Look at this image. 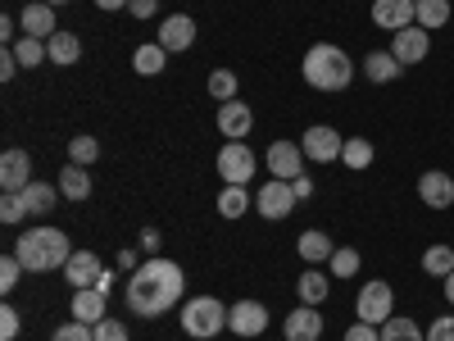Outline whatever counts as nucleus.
Instances as JSON below:
<instances>
[{"mask_svg":"<svg viewBox=\"0 0 454 341\" xmlns=\"http://www.w3.org/2000/svg\"><path fill=\"white\" fill-rule=\"evenodd\" d=\"M164 64H168V51H164L160 42H150V46H137V51H132V68L141 73V78H155Z\"/></svg>","mask_w":454,"mask_h":341,"instance_id":"bb28decb","label":"nucleus"},{"mask_svg":"<svg viewBox=\"0 0 454 341\" xmlns=\"http://www.w3.org/2000/svg\"><path fill=\"white\" fill-rule=\"evenodd\" d=\"M382 341H427V337H423V328L413 323V319H400V314H391V319L382 323Z\"/></svg>","mask_w":454,"mask_h":341,"instance_id":"2f4dec72","label":"nucleus"},{"mask_svg":"<svg viewBox=\"0 0 454 341\" xmlns=\"http://www.w3.org/2000/svg\"><path fill=\"white\" fill-rule=\"evenodd\" d=\"M100 274H105V264H100V255H91V250H73L68 264H64V282H73V291L96 287Z\"/></svg>","mask_w":454,"mask_h":341,"instance_id":"4468645a","label":"nucleus"},{"mask_svg":"<svg viewBox=\"0 0 454 341\" xmlns=\"http://www.w3.org/2000/svg\"><path fill=\"white\" fill-rule=\"evenodd\" d=\"M427 51H432V32H427V28L413 23V28L391 32V55H395L400 64H423Z\"/></svg>","mask_w":454,"mask_h":341,"instance_id":"1a4fd4ad","label":"nucleus"},{"mask_svg":"<svg viewBox=\"0 0 454 341\" xmlns=\"http://www.w3.org/2000/svg\"><path fill=\"white\" fill-rule=\"evenodd\" d=\"M128 10H132V19H155L160 0H128Z\"/></svg>","mask_w":454,"mask_h":341,"instance_id":"c03bdc74","label":"nucleus"},{"mask_svg":"<svg viewBox=\"0 0 454 341\" xmlns=\"http://www.w3.org/2000/svg\"><path fill=\"white\" fill-rule=\"evenodd\" d=\"M450 0H419V28H427V32H436V28H445L450 23Z\"/></svg>","mask_w":454,"mask_h":341,"instance_id":"c756f323","label":"nucleus"},{"mask_svg":"<svg viewBox=\"0 0 454 341\" xmlns=\"http://www.w3.org/2000/svg\"><path fill=\"white\" fill-rule=\"evenodd\" d=\"M419 201H423L427 210H450V205H454V178L441 173V169H427V173L419 178Z\"/></svg>","mask_w":454,"mask_h":341,"instance_id":"dca6fc26","label":"nucleus"},{"mask_svg":"<svg viewBox=\"0 0 454 341\" xmlns=\"http://www.w3.org/2000/svg\"><path fill=\"white\" fill-rule=\"evenodd\" d=\"M250 205H254V201H250L246 186H223V192H218V214H223V218H241Z\"/></svg>","mask_w":454,"mask_h":341,"instance_id":"cd10ccee","label":"nucleus"},{"mask_svg":"<svg viewBox=\"0 0 454 341\" xmlns=\"http://www.w3.org/2000/svg\"><path fill=\"white\" fill-rule=\"evenodd\" d=\"M250 128H254V114H250L246 100H223V105H218V132H223L227 141H246Z\"/></svg>","mask_w":454,"mask_h":341,"instance_id":"f8f14e48","label":"nucleus"},{"mask_svg":"<svg viewBox=\"0 0 454 341\" xmlns=\"http://www.w3.org/2000/svg\"><path fill=\"white\" fill-rule=\"evenodd\" d=\"M441 282H445V300L454 305V274H450V278H441Z\"/></svg>","mask_w":454,"mask_h":341,"instance_id":"603ef678","label":"nucleus"},{"mask_svg":"<svg viewBox=\"0 0 454 341\" xmlns=\"http://www.w3.org/2000/svg\"><path fill=\"white\" fill-rule=\"evenodd\" d=\"M0 36H5V46H14V19H0Z\"/></svg>","mask_w":454,"mask_h":341,"instance_id":"8fccbe9b","label":"nucleus"},{"mask_svg":"<svg viewBox=\"0 0 454 341\" xmlns=\"http://www.w3.org/2000/svg\"><path fill=\"white\" fill-rule=\"evenodd\" d=\"M218 173L227 186H246L254 178V155H250V146L246 141H227L218 150Z\"/></svg>","mask_w":454,"mask_h":341,"instance_id":"0eeeda50","label":"nucleus"},{"mask_svg":"<svg viewBox=\"0 0 454 341\" xmlns=\"http://www.w3.org/2000/svg\"><path fill=\"white\" fill-rule=\"evenodd\" d=\"M91 160H100V141L96 137H73L68 141V164H91Z\"/></svg>","mask_w":454,"mask_h":341,"instance_id":"c9c22d12","label":"nucleus"},{"mask_svg":"<svg viewBox=\"0 0 454 341\" xmlns=\"http://www.w3.org/2000/svg\"><path fill=\"white\" fill-rule=\"evenodd\" d=\"M269 173L282 178V182L300 178V173H305V150H300L295 141H273L269 146Z\"/></svg>","mask_w":454,"mask_h":341,"instance_id":"2eb2a0df","label":"nucleus"},{"mask_svg":"<svg viewBox=\"0 0 454 341\" xmlns=\"http://www.w3.org/2000/svg\"><path fill=\"white\" fill-rule=\"evenodd\" d=\"M300 73H305V83H309L314 91H346L350 78H355V64H350V55L340 51V46L318 42V46L305 51V64H300Z\"/></svg>","mask_w":454,"mask_h":341,"instance_id":"7ed1b4c3","label":"nucleus"},{"mask_svg":"<svg viewBox=\"0 0 454 341\" xmlns=\"http://www.w3.org/2000/svg\"><path fill=\"white\" fill-rule=\"evenodd\" d=\"M295 192H291V182H282V178H273V182H263L259 186V196H254V210L263 214V218H286V214H295Z\"/></svg>","mask_w":454,"mask_h":341,"instance_id":"6e6552de","label":"nucleus"},{"mask_svg":"<svg viewBox=\"0 0 454 341\" xmlns=\"http://www.w3.org/2000/svg\"><path fill=\"white\" fill-rule=\"evenodd\" d=\"M19 328H23L19 310H14V305H5V310H0V341H14V337H19Z\"/></svg>","mask_w":454,"mask_h":341,"instance_id":"ea45409f","label":"nucleus"},{"mask_svg":"<svg viewBox=\"0 0 454 341\" xmlns=\"http://www.w3.org/2000/svg\"><path fill=\"white\" fill-rule=\"evenodd\" d=\"M141 246H145V250H160V227H145V233H141Z\"/></svg>","mask_w":454,"mask_h":341,"instance_id":"de8ad7c7","label":"nucleus"},{"mask_svg":"<svg viewBox=\"0 0 454 341\" xmlns=\"http://www.w3.org/2000/svg\"><path fill=\"white\" fill-rule=\"evenodd\" d=\"M295 291H300V305H323V300H327V291H332V278H327L323 269H314V264H309V269L300 274Z\"/></svg>","mask_w":454,"mask_h":341,"instance_id":"4be33fe9","label":"nucleus"},{"mask_svg":"<svg viewBox=\"0 0 454 341\" xmlns=\"http://www.w3.org/2000/svg\"><path fill=\"white\" fill-rule=\"evenodd\" d=\"M295 250H300V259L305 264H327L332 255H336V246H332V237L327 233H318V227H309V233H300V242H295Z\"/></svg>","mask_w":454,"mask_h":341,"instance_id":"412c9836","label":"nucleus"},{"mask_svg":"<svg viewBox=\"0 0 454 341\" xmlns=\"http://www.w3.org/2000/svg\"><path fill=\"white\" fill-rule=\"evenodd\" d=\"M19 196H23L27 214L42 218V214H51V210H55V201H59V186H51V182H27Z\"/></svg>","mask_w":454,"mask_h":341,"instance_id":"b1692460","label":"nucleus"},{"mask_svg":"<svg viewBox=\"0 0 454 341\" xmlns=\"http://www.w3.org/2000/svg\"><path fill=\"white\" fill-rule=\"evenodd\" d=\"M227 328V305L218 296H192L182 305V332L196 337V341H209Z\"/></svg>","mask_w":454,"mask_h":341,"instance_id":"20e7f679","label":"nucleus"},{"mask_svg":"<svg viewBox=\"0 0 454 341\" xmlns=\"http://www.w3.org/2000/svg\"><path fill=\"white\" fill-rule=\"evenodd\" d=\"M372 155H377V150H372V141H368V137H346V150H340V160H346L355 173H359V169H368V164H372Z\"/></svg>","mask_w":454,"mask_h":341,"instance_id":"7c9ffc66","label":"nucleus"},{"mask_svg":"<svg viewBox=\"0 0 454 341\" xmlns=\"http://www.w3.org/2000/svg\"><path fill=\"white\" fill-rule=\"evenodd\" d=\"M291 192H295V201H309L314 196V178H305V173L291 178Z\"/></svg>","mask_w":454,"mask_h":341,"instance_id":"49530a36","label":"nucleus"},{"mask_svg":"<svg viewBox=\"0 0 454 341\" xmlns=\"http://www.w3.org/2000/svg\"><path fill=\"white\" fill-rule=\"evenodd\" d=\"M55 186L64 192V201H87V196H91V173H87V164H68Z\"/></svg>","mask_w":454,"mask_h":341,"instance_id":"393cba45","label":"nucleus"},{"mask_svg":"<svg viewBox=\"0 0 454 341\" xmlns=\"http://www.w3.org/2000/svg\"><path fill=\"white\" fill-rule=\"evenodd\" d=\"M327 264H332V278H355L359 264H364V255H359L355 246H336V255H332Z\"/></svg>","mask_w":454,"mask_h":341,"instance_id":"72a5a7b5","label":"nucleus"},{"mask_svg":"<svg viewBox=\"0 0 454 341\" xmlns=\"http://www.w3.org/2000/svg\"><path fill=\"white\" fill-rule=\"evenodd\" d=\"M427 341H454V314H441V319H432V328H427Z\"/></svg>","mask_w":454,"mask_h":341,"instance_id":"79ce46f5","label":"nucleus"},{"mask_svg":"<svg viewBox=\"0 0 454 341\" xmlns=\"http://www.w3.org/2000/svg\"><path fill=\"white\" fill-rule=\"evenodd\" d=\"M91 332H96V341H128V328L119 323V319H100V323H91Z\"/></svg>","mask_w":454,"mask_h":341,"instance_id":"4c0bfd02","label":"nucleus"},{"mask_svg":"<svg viewBox=\"0 0 454 341\" xmlns=\"http://www.w3.org/2000/svg\"><path fill=\"white\" fill-rule=\"evenodd\" d=\"M105 291L100 287H82V291H73V305H68V314L78 319V323H100L105 319Z\"/></svg>","mask_w":454,"mask_h":341,"instance_id":"aec40b11","label":"nucleus"},{"mask_svg":"<svg viewBox=\"0 0 454 341\" xmlns=\"http://www.w3.org/2000/svg\"><path fill=\"white\" fill-rule=\"evenodd\" d=\"M227 332H237V337L269 332V310H263L259 300H237V305L227 310Z\"/></svg>","mask_w":454,"mask_h":341,"instance_id":"9b49d317","label":"nucleus"},{"mask_svg":"<svg viewBox=\"0 0 454 341\" xmlns=\"http://www.w3.org/2000/svg\"><path fill=\"white\" fill-rule=\"evenodd\" d=\"M23 274H27V269H23V259H19V255L10 250L5 259H0V291H5V296H10V291L19 287V278H23Z\"/></svg>","mask_w":454,"mask_h":341,"instance_id":"e433bc0d","label":"nucleus"},{"mask_svg":"<svg viewBox=\"0 0 454 341\" xmlns=\"http://www.w3.org/2000/svg\"><path fill=\"white\" fill-rule=\"evenodd\" d=\"M355 310H359L364 323H377V328H382V323L395 314V287L382 282V278H377V282H364V287H359V300H355Z\"/></svg>","mask_w":454,"mask_h":341,"instance_id":"39448f33","label":"nucleus"},{"mask_svg":"<svg viewBox=\"0 0 454 341\" xmlns=\"http://www.w3.org/2000/svg\"><path fill=\"white\" fill-rule=\"evenodd\" d=\"M46 51H51V64H59V68H68V64H78V59H82V42H78L73 32H64V28L46 42Z\"/></svg>","mask_w":454,"mask_h":341,"instance_id":"a878e982","label":"nucleus"},{"mask_svg":"<svg viewBox=\"0 0 454 341\" xmlns=\"http://www.w3.org/2000/svg\"><path fill=\"white\" fill-rule=\"evenodd\" d=\"M182 291H186V278L173 259H145L141 269H132L128 287H123V300L137 319H164L173 305H182Z\"/></svg>","mask_w":454,"mask_h":341,"instance_id":"f257e3e1","label":"nucleus"},{"mask_svg":"<svg viewBox=\"0 0 454 341\" xmlns=\"http://www.w3.org/2000/svg\"><path fill=\"white\" fill-rule=\"evenodd\" d=\"M23 214H27L23 196H5V201H0V218H5V223H23Z\"/></svg>","mask_w":454,"mask_h":341,"instance_id":"37998d69","label":"nucleus"},{"mask_svg":"<svg viewBox=\"0 0 454 341\" xmlns=\"http://www.w3.org/2000/svg\"><path fill=\"white\" fill-rule=\"evenodd\" d=\"M46 5H68V0H46Z\"/></svg>","mask_w":454,"mask_h":341,"instance_id":"864d4df0","label":"nucleus"},{"mask_svg":"<svg viewBox=\"0 0 454 341\" xmlns=\"http://www.w3.org/2000/svg\"><path fill=\"white\" fill-rule=\"evenodd\" d=\"M23 23V36H36V42H51V36L59 32L55 28V5H46V0H32V5L19 14Z\"/></svg>","mask_w":454,"mask_h":341,"instance_id":"6ab92c4d","label":"nucleus"},{"mask_svg":"<svg viewBox=\"0 0 454 341\" xmlns=\"http://www.w3.org/2000/svg\"><path fill=\"white\" fill-rule=\"evenodd\" d=\"M19 68H23V64H19V59H14V51L5 46V55H0V83H10V78H14Z\"/></svg>","mask_w":454,"mask_h":341,"instance_id":"a18cd8bd","label":"nucleus"},{"mask_svg":"<svg viewBox=\"0 0 454 341\" xmlns=\"http://www.w3.org/2000/svg\"><path fill=\"white\" fill-rule=\"evenodd\" d=\"M14 255L23 259V269L27 274H55V269H64L68 264V255H73V246H68V237L59 233V227H27V233L14 242Z\"/></svg>","mask_w":454,"mask_h":341,"instance_id":"f03ea898","label":"nucleus"},{"mask_svg":"<svg viewBox=\"0 0 454 341\" xmlns=\"http://www.w3.org/2000/svg\"><path fill=\"white\" fill-rule=\"evenodd\" d=\"M119 269H141V264H137V250H119Z\"/></svg>","mask_w":454,"mask_h":341,"instance_id":"09e8293b","label":"nucleus"},{"mask_svg":"<svg viewBox=\"0 0 454 341\" xmlns=\"http://www.w3.org/2000/svg\"><path fill=\"white\" fill-rule=\"evenodd\" d=\"M10 51H14V59H19L23 68H36V64H46V59H51L46 42H36V36H19V42H14Z\"/></svg>","mask_w":454,"mask_h":341,"instance_id":"c85d7f7f","label":"nucleus"},{"mask_svg":"<svg viewBox=\"0 0 454 341\" xmlns=\"http://www.w3.org/2000/svg\"><path fill=\"white\" fill-rule=\"evenodd\" d=\"M423 269H427L432 278H450V274H454V246H427Z\"/></svg>","mask_w":454,"mask_h":341,"instance_id":"473e14b6","label":"nucleus"},{"mask_svg":"<svg viewBox=\"0 0 454 341\" xmlns=\"http://www.w3.org/2000/svg\"><path fill=\"white\" fill-rule=\"evenodd\" d=\"M364 73H368V83H395L404 64L391 51H372V55H364Z\"/></svg>","mask_w":454,"mask_h":341,"instance_id":"5701e85b","label":"nucleus"},{"mask_svg":"<svg viewBox=\"0 0 454 341\" xmlns=\"http://www.w3.org/2000/svg\"><path fill=\"white\" fill-rule=\"evenodd\" d=\"M96 10H109L114 14V10H128V0H96Z\"/></svg>","mask_w":454,"mask_h":341,"instance_id":"3c124183","label":"nucleus"},{"mask_svg":"<svg viewBox=\"0 0 454 341\" xmlns=\"http://www.w3.org/2000/svg\"><path fill=\"white\" fill-rule=\"evenodd\" d=\"M209 96L214 100H237V73L232 68H214L209 73Z\"/></svg>","mask_w":454,"mask_h":341,"instance_id":"f704fd0d","label":"nucleus"},{"mask_svg":"<svg viewBox=\"0 0 454 341\" xmlns=\"http://www.w3.org/2000/svg\"><path fill=\"white\" fill-rule=\"evenodd\" d=\"M192 42H196V19H192V14H168V19L160 23V46H164L168 55L186 51Z\"/></svg>","mask_w":454,"mask_h":341,"instance_id":"f3484780","label":"nucleus"},{"mask_svg":"<svg viewBox=\"0 0 454 341\" xmlns=\"http://www.w3.org/2000/svg\"><path fill=\"white\" fill-rule=\"evenodd\" d=\"M346 341H382V328H377V323H350L346 328Z\"/></svg>","mask_w":454,"mask_h":341,"instance_id":"a19ab883","label":"nucleus"},{"mask_svg":"<svg viewBox=\"0 0 454 341\" xmlns=\"http://www.w3.org/2000/svg\"><path fill=\"white\" fill-rule=\"evenodd\" d=\"M372 23L387 32L413 28L419 23V0H372Z\"/></svg>","mask_w":454,"mask_h":341,"instance_id":"9d476101","label":"nucleus"},{"mask_svg":"<svg viewBox=\"0 0 454 341\" xmlns=\"http://www.w3.org/2000/svg\"><path fill=\"white\" fill-rule=\"evenodd\" d=\"M27 173H32V160H27V150L10 146L5 155H0V186H5V196H19V192H23V186L32 182Z\"/></svg>","mask_w":454,"mask_h":341,"instance_id":"ddd939ff","label":"nucleus"},{"mask_svg":"<svg viewBox=\"0 0 454 341\" xmlns=\"http://www.w3.org/2000/svg\"><path fill=\"white\" fill-rule=\"evenodd\" d=\"M51 341H96V332H91V323H78V319H73V323H64Z\"/></svg>","mask_w":454,"mask_h":341,"instance_id":"58836bf2","label":"nucleus"},{"mask_svg":"<svg viewBox=\"0 0 454 341\" xmlns=\"http://www.w3.org/2000/svg\"><path fill=\"white\" fill-rule=\"evenodd\" d=\"M282 337H286V341H318V337H323L318 305H300V310H291L286 323H282Z\"/></svg>","mask_w":454,"mask_h":341,"instance_id":"a211bd4d","label":"nucleus"},{"mask_svg":"<svg viewBox=\"0 0 454 341\" xmlns=\"http://www.w3.org/2000/svg\"><path fill=\"white\" fill-rule=\"evenodd\" d=\"M300 150H305L314 164H332V160H340V150H346V137H340L336 128H327V123H314V128H305V137H300Z\"/></svg>","mask_w":454,"mask_h":341,"instance_id":"423d86ee","label":"nucleus"}]
</instances>
